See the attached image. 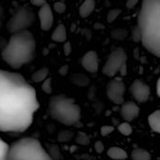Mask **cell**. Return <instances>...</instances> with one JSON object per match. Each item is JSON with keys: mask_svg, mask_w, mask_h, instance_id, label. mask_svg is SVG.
Here are the masks:
<instances>
[{"mask_svg": "<svg viewBox=\"0 0 160 160\" xmlns=\"http://www.w3.org/2000/svg\"><path fill=\"white\" fill-rule=\"evenodd\" d=\"M39 108L35 89L22 74L0 70V131H26Z\"/></svg>", "mask_w": 160, "mask_h": 160, "instance_id": "cell-1", "label": "cell"}, {"mask_svg": "<svg viewBox=\"0 0 160 160\" xmlns=\"http://www.w3.org/2000/svg\"><path fill=\"white\" fill-rule=\"evenodd\" d=\"M138 26L142 32L143 46L160 58V0H142Z\"/></svg>", "mask_w": 160, "mask_h": 160, "instance_id": "cell-2", "label": "cell"}, {"mask_svg": "<svg viewBox=\"0 0 160 160\" xmlns=\"http://www.w3.org/2000/svg\"><path fill=\"white\" fill-rule=\"evenodd\" d=\"M35 56L36 40L28 29L12 33L1 52L2 59L13 69H19L29 63Z\"/></svg>", "mask_w": 160, "mask_h": 160, "instance_id": "cell-3", "label": "cell"}, {"mask_svg": "<svg viewBox=\"0 0 160 160\" xmlns=\"http://www.w3.org/2000/svg\"><path fill=\"white\" fill-rule=\"evenodd\" d=\"M50 116L64 125H74L81 118V108L72 98L64 94L52 96L48 105Z\"/></svg>", "mask_w": 160, "mask_h": 160, "instance_id": "cell-4", "label": "cell"}, {"mask_svg": "<svg viewBox=\"0 0 160 160\" xmlns=\"http://www.w3.org/2000/svg\"><path fill=\"white\" fill-rule=\"evenodd\" d=\"M7 160H53L40 140L35 138H22L9 148Z\"/></svg>", "mask_w": 160, "mask_h": 160, "instance_id": "cell-5", "label": "cell"}, {"mask_svg": "<svg viewBox=\"0 0 160 160\" xmlns=\"http://www.w3.org/2000/svg\"><path fill=\"white\" fill-rule=\"evenodd\" d=\"M35 22L34 12L28 7H22L16 11L7 23V29L10 33H16L29 28Z\"/></svg>", "mask_w": 160, "mask_h": 160, "instance_id": "cell-6", "label": "cell"}, {"mask_svg": "<svg viewBox=\"0 0 160 160\" xmlns=\"http://www.w3.org/2000/svg\"><path fill=\"white\" fill-rule=\"evenodd\" d=\"M126 60H127V55L124 52V50L122 48L115 49L110 53L107 62L105 63L102 69L103 73L108 76L116 75L119 72L121 67L124 63H126Z\"/></svg>", "mask_w": 160, "mask_h": 160, "instance_id": "cell-7", "label": "cell"}, {"mask_svg": "<svg viewBox=\"0 0 160 160\" xmlns=\"http://www.w3.org/2000/svg\"><path fill=\"white\" fill-rule=\"evenodd\" d=\"M125 93V85L120 79L115 78L107 85V95L108 99L116 105L123 104V96Z\"/></svg>", "mask_w": 160, "mask_h": 160, "instance_id": "cell-8", "label": "cell"}, {"mask_svg": "<svg viewBox=\"0 0 160 160\" xmlns=\"http://www.w3.org/2000/svg\"><path fill=\"white\" fill-rule=\"evenodd\" d=\"M130 92L135 100L138 103L147 102L151 93L150 87L139 79L134 80L130 86Z\"/></svg>", "mask_w": 160, "mask_h": 160, "instance_id": "cell-9", "label": "cell"}, {"mask_svg": "<svg viewBox=\"0 0 160 160\" xmlns=\"http://www.w3.org/2000/svg\"><path fill=\"white\" fill-rule=\"evenodd\" d=\"M38 16L40 19V25L41 28L42 30H49L54 23V16H53V12L49 4H44L42 6L39 10Z\"/></svg>", "mask_w": 160, "mask_h": 160, "instance_id": "cell-10", "label": "cell"}, {"mask_svg": "<svg viewBox=\"0 0 160 160\" xmlns=\"http://www.w3.org/2000/svg\"><path fill=\"white\" fill-rule=\"evenodd\" d=\"M81 65L89 72H97L99 67V59L97 53L95 51L87 52L81 58Z\"/></svg>", "mask_w": 160, "mask_h": 160, "instance_id": "cell-11", "label": "cell"}, {"mask_svg": "<svg viewBox=\"0 0 160 160\" xmlns=\"http://www.w3.org/2000/svg\"><path fill=\"white\" fill-rule=\"evenodd\" d=\"M139 114V108L133 101L125 102L121 107V115L125 122L134 121Z\"/></svg>", "mask_w": 160, "mask_h": 160, "instance_id": "cell-12", "label": "cell"}, {"mask_svg": "<svg viewBox=\"0 0 160 160\" xmlns=\"http://www.w3.org/2000/svg\"><path fill=\"white\" fill-rule=\"evenodd\" d=\"M95 4H96V0H85L79 8L80 16L83 18L90 16L95 9Z\"/></svg>", "mask_w": 160, "mask_h": 160, "instance_id": "cell-13", "label": "cell"}, {"mask_svg": "<svg viewBox=\"0 0 160 160\" xmlns=\"http://www.w3.org/2000/svg\"><path fill=\"white\" fill-rule=\"evenodd\" d=\"M148 123L152 131L160 134V110H155L149 115Z\"/></svg>", "mask_w": 160, "mask_h": 160, "instance_id": "cell-14", "label": "cell"}, {"mask_svg": "<svg viewBox=\"0 0 160 160\" xmlns=\"http://www.w3.org/2000/svg\"><path fill=\"white\" fill-rule=\"evenodd\" d=\"M51 39L57 42H64L67 40V31L64 25H58L53 31Z\"/></svg>", "mask_w": 160, "mask_h": 160, "instance_id": "cell-15", "label": "cell"}, {"mask_svg": "<svg viewBox=\"0 0 160 160\" xmlns=\"http://www.w3.org/2000/svg\"><path fill=\"white\" fill-rule=\"evenodd\" d=\"M108 155L114 160H124L128 157L127 152L120 147H111L108 151Z\"/></svg>", "mask_w": 160, "mask_h": 160, "instance_id": "cell-16", "label": "cell"}, {"mask_svg": "<svg viewBox=\"0 0 160 160\" xmlns=\"http://www.w3.org/2000/svg\"><path fill=\"white\" fill-rule=\"evenodd\" d=\"M71 81L77 87H87L90 84V78L83 73H74L71 76Z\"/></svg>", "mask_w": 160, "mask_h": 160, "instance_id": "cell-17", "label": "cell"}, {"mask_svg": "<svg viewBox=\"0 0 160 160\" xmlns=\"http://www.w3.org/2000/svg\"><path fill=\"white\" fill-rule=\"evenodd\" d=\"M131 157L133 160H151V154L144 149L136 148L131 152Z\"/></svg>", "mask_w": 160, "mask_h": 160, "instance_id": "cell-18", "label": "cell"}, {"mask_svg": "<svg viewBox=\"0 0 160 160\" xmlns=\"http://www.w3.org/2000/svg\"><path fill=\"white\" fill-rule=\"evenodd\" d=\"M49 73V70L46 67L41 68L40 70L36 71L32 75H31V79L33 82L39 83V82H43L44 80L47 78Z\"/></svg>", "mask_w": 160, "mask_h": 160, "instance_id": "cell-19", "label": "cell"}, {"mask_svg": "<svg viewBox=\"0 0 160 160\" xmlns=\"http://www.w3.org/2000/svg\"><path fill=\"white\" fill-rule=\"evenodd\" d=\"M127 36H128V31L124 28H116L111 32V37L118 41L124 40Z\"/></svg>", "mask_w": 160, "mask_h": 160, "instance_id": "cell-20", "label": "cell"}, {"mask_svg": "<svg viewBox=\"0 0 160 160\" xmlns=\"http://www.w3.org/2000/svg\"><path fill=\"white\" fill-rule=\"evenodd\" d=\"M118 130L123 136H130L133 132L132 126L130 125V123L128 122H124L120 123L118 125Z\"/></svg>", "mask_w": 160, "mask_h": 160, "instance_id": "cell-21", "label": "cell"}, {"mask_svg": "<svg viewBox=\"0 0 160 160\" xmlns=\"http://www.w3.org/2000/svg\"><path fill=\"white\" fill-rule=\"evenodd\" d=\"M10 146L0 138V160H7Z\"/></svg>", "mask_w": 160, "mask_h": 160, "instance_id": "cell-22", "label": "cell"}, {"mask_svg": "<svg viewBox=\"0 0 160 160\" xmlns=\"http://www.w3.org/2000/svg\"><path fill=\"white\" fill-rule=\"evenodd\" d=\"M76 142L81 145H88L90 143V138L85 133L78 132V134L76 135Z\"/></svg>", "mask_w": 160, "mask_h": 160, "instance_id": "cell-23", "label": "cell"}, {"mask_svg": "<svg viewBox=\"0 0 160 160\" xmlns=\"http://www.w3.org/2000/svg\"><path fill=\"white\" fill-rule=\"evenodd\" d=\"M122 13V10L120 9H114V10H111L108 13V16H107V20L108 23H112L114 22L118 16Z\"/></svg>", "mask_w": 160, "mask_h": 160, "instance_id": "cell-24", "label": "cell"}, {"mask_svg": "<svg viewBox=\"0 0 160 160\" xmlns=\"http://www.w3.org/2000/svg\"><path fill=\"white\" fill-rule=\"evenodd\" d=\"M42 90L43 92L49 94L52 92V79L51 77H47L42 84Z\"/></svg>", "mask_w": 160, "mask_h": 160, "instance_id": "cell-25", "label": "cell"}, {"mask_svg": "<svg viewBox=\"0 0 160 160\" xmlns=\"http://www.w3.org/2000/svg\"><path fill=\"white\" fill-rule=\"evenodd\" d=\"M132 40L135 42H139L142 40V32L138 26L135 27L132 31Z\"/></svg>", "mask_w": 160, "mask_h": 160, "instance_id": "cell-26", "label": "cell"}, {"mask_svg": "<svg viewBox=\"0 0 160 160\" xmlns=\"http://www.w3.org/2000/svg\"><path fill=\"white\" fill-rule=\"evenodd\" d=\"M72 137V131H62L58 135V140L61 142H65V141H68L69 139H71Z\"/></svg>", "mask_w": 160, "mask_h": 160, "instance_id": "cell-27", "label": "cell"}, {"mask_svg": "<svg viewBox=\"0 0 160 160\" xmlns=\"http://www.w3.org/2000/svg\"><path fill=\"white\" fill-rule=\"evenodd\" d=\"M54 10L58 13H63L66 11V5L63 2H56L54 4Z\"/></svg>", "mask_w": 160, "mask_h": 160, "instance_id": "cell-28", "label": "cell"}, {"mask_svg": "<svg viewBox=\"0 0 160 160\" xmlns=\"http://www.w3.org/2000/svg\"><path fill=\"white\" fill-rule=\"evenodd\" d=\"M113 131H114V126H111V125H104L101 127V135L104 137L108 136Z\"/></svg>", "mask_w": 160, "mask_h": 160, "instance_id": "cell-29", "label": "cell"}, {"mask_svg": "<svg viewBox=\"0 0 160 160\" xmlns=\"http://www.w3.org/2000/svg\"><path fill=\"white\" fill-rule=\"evenodd\" d=\"M63 51H64V54L66 56H70L71 53H72V44L70 42H66L64 43V46H63Z\"/></svg>", "mask_w": 160, "mask_h": 160, "instance_id": "cell-30", "label": "cell"}, {"mask_svg": "<svg viewBox=\"0 0 160 160\" xmlns=\"http://www.w3.org/2000/svg\"><path fill=\"white\" fill-rule=\"evenodd\" d=\"M94 148H95V151H96L97 152H99V153H101V152H104V150H105V146H104L103 142L100 141V140H98V141L95 142Z\"/></svg>", "mask_w": 160, "mask_h": 160, "instance_id": "cell-31", "label": "cell"}, {"mask_svg": "<svg viewBox=\"0 0 160 160\" xmlns=\"http://www.w3.org/2000/svg\"><path fill=\"white\" fill-rule=\"evenodd\" d=\"M30 3L33 5V6H36V7H42L43 6L44 4H46V0H30Z\"/></svg>", "mask_w": 160, "mask_h": 160, "instance_id": "cell-32", "label": "cell"}, {"mask_svg": "<svg viewBox=\"0 0 160 160\" xmlns=\"http://www.w3.org/2000/svg\"><path fill=\"white\" fill-rule=\"evenodd\" d=\"M138 2V0H127L126 1V8L127 9H133Z\"/></svg>", "mask_w": 160, "mask_h": 160, "instance_id": "cell-33", "label": "cell"}, {"mask_svg": "<svg viewBox=\"0 0 160 160\" xmlns=\"http://www.w3.org/2000/svg\"><path fill=\"white\" fill-rule=\"evenodd\" d=\"M69 72V66L68 65H63L59 68L58 70V72L61 74V75H66Z\"/></svg>", "mask_w": 160, "mask_h": 160, "instance_id": "cell-34", "label": "cell"}, {"mask_svg": "<svg viewBox=\"0 0 160 160\" xmlns=\"http://www.w3.org/2000/svg\"><path fill=\"white\" fill-rule=\"evenodd\" d=\"M119 72H120V74H121L122 76H124V75L127 74V64H126V63H124V64L121 67Z\"/></svg>", "mask_w": 160, "mask_h": 160, "instance_id": "cell-35", "label": "cell"}, {"mask_svg": "<svg viewBox=\"0 0 160 160\" xmlns=\"http://www.w3.org/2000/svg\"><path fill=\"white\" fill-rule=\"evenodd\" d=\"M7 41L6 40H4L3 38H0V51L2 52V50L4 49V47L6 46V44H7Z\"/></svg>", "mask_w": 160, "mask_h": 160, "instance_id": "cell-36", "label": "cell"}, {"mask_svg": "<svg viewBox=\"0 0 160 160\" xmlns=\"http://www.w3.org/2000/svg\"><path fill=\"white\" fill-rule=\"evenodd\" d=\"M156 93L160 97V78L157 80V83H156Z\"/></svg>", "mask_w": 160, "mask_h": 160, "instance_id": "cell-37", "label": "cell"}, {"mask_svg": "<svg viewBox=\"0 0 160 160\" xmlns=\"http://www.w3.org/2000/svg\"><path fill=\"white\" fill-rule=\"evenodd\" d=\"M94 27H95V28H98V23H97V24H96V25H95ZM99 28H104V26H102V25H100V24H99Z\"/></svg>", "mask_w": 160, "mask_h": 160, "instance_id": "cell-38", "label": "cell"}]
</instances>
